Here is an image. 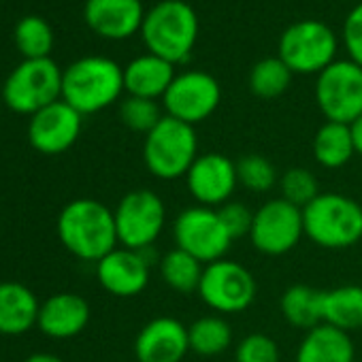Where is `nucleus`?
I'll return each mask as SVG.
<instances>
[{
  "label": "nucleus",
  "mask_w": 362,
  "mask_h": 362,
  "mask_svg": "<svg viewBox=\"0 0 362 362\" xmlns=\"http://www.w3.org/2000/svg\"><path fill=\"white\" fill-rule=\"evenodd\" d=\"M141 37L149 54L179 64L190 58L199 39V18L184 0H162L143 20Z\"/></svg>",
  "instance_id": "2"
},
{
  "label": "nucleus",
  "mask_w": 362,
  "mask_h": 362,
  "mask_svg": "<svg viewBox=\"0 0 362 362\" xmlns=\"http://www.w3.org/2000/svg\"><path fill=\"white\" fill-rule=\"evenodd\" d=\"M343 43L349 60L362 66V3L356 5L343 24Z\"/></svg>",
  "instance_id": "35"
},
{
  "label": "nucleus",
  "mask_w": 362,
  "mask_h": 362,
  "mask_svg": "<svg viewBox=\"0 0 362 362\" xmlns=\"http://www.w3.org/2000/svg\"><path fill=\"white\" fill-rule=\"evenodd\" d=\"M315 103L326 122L354 124L362 115V66L351 60H334L317 75Z\"/></svg>",
  "instance_id": "9"
},
{
  "label": "nucleus",
  "mask_w": 362,
  "mask_h": 362,
  "mask_svg": "<svg viewBox=\"0 0 362 362\" xmlns=\"http://www.w3.org/2000/svg\"><path fill=\"white\" fill-rule=\"evenodd\" d=\"M16 43L26 60L49 58L54 47V33L43 18L28 16L16 26Z\"/></svg>",
  "instance_id": "29"
},
{
  "label": "nucleus",
  "mask_w": 362,
  "mask_h": 362,
  "mask_svg": "<svg viewBox=\"0 0 362 362\" xmlns=\"http://www.w3.org/2000/svg\"><path fill=\"white\" fill-rule=\"evenodd\" d=\"M124 90V71L103 56L73 62L62 75V100L81 115L98 113L113 105Z\"/></svg>",
  "instance_id": "3"
},
{
  "label": "nucleus",
  "mask_w": 362,
  "mask_h": 362,
  "mask_svg": "<svg viewBox=\"0 0 362 362\" xmlns=\"http://www.w3.org/2000/svg\"><path fill=\"white\" fill-rule=\"evenodd\" d=\"M199 158V136L194 126L164 115L158 126L145 134L143 160L147 170L162 181L186 177Z\"/></svg>",
  "instance_id": "5"
},
{
  "label": "nucleus",
  "mask_w": 362,
  "mask_h": 362,
  "mask_svg": "<svg viewBox=\"0 0 362 362\" xmlns=\"http://www.w3.org/2000/svg\"><path fill=\"white\" fill-rule=\"evenodd\" d=\"M39 300L22 284H0V334H22L39 320Z\"/></svg>",
  "instance_id": "22"
},
{
  "label": "nucleus",
  "mask_w": 362,
  "mask_h": 362,
  "mask_svg": "<svg viewBox=\"0 0 362 362\" xmlns=\"http://www.w3.org/2000/svg\"><path fill=\"white\" fill-rule=\"evenodd\" d=\"M26 362H62V360L58 356H54V354H35Z\"/></svg>",
  "instance_id": "37"
},
{
  "label": "nucleus",
  "mask_w": 362,
  "mask_h": 362,
  "mask_svg": "<svg viewBox=\"0 0 362 362\" xmlns=\"http://www.w3.org/2000/svg\"><path fill=\"white\" fill-rule=\"evenodd\" d=\"M305 237L303 209L286 199L267 201L254 211L250 230L252 245L264 256H284L292 252Z\"/></svg>",
  "instance_id": "12"
},
{
  "label": "nucleus",
  "mask_w": 362,
  "mask_h": 362,
  "mask_svg": "<svg viewBox=\"0 0 362 362\" xmlns=\"http://www.w3.org/2000/svg\"><path fill=\"white\" fill-rule=\"evenodd\" d=\"M151 275V262L139 250L115 247L103 260L96 262V277L100 286L119 298L141 294Z\"/></svg>",
  "instance_id": "16"
},
{
  "label": "nucleus",
  "mask_w": 362,
  "mask_h": 362,
  "mask_svg": "<svg viewBox=\"0 0 362 362\" xmlns=\"http://www.w3.org/2000/svg\"><path fill=\"white\" fill-rule=\"evenodd\" d=\"M58 237L73 256L86 262L103 260L119 243L113 211L94 199H77L62 209Z\"/></svg>",
  "instance_id": "1"
},
{
  "label": "nucleus",
  "mask_w": 362,
  "mask_h": 362,
  "mask_svg": "<svg viewBox=\"0 0 362 362\" xmlns=\"http://www.w3.org/2000/svg\"><path fill=\"white\" fill-rule=\"evenodd\" d=\"M324 324L343 332L362 328V286H339L324 292L322 298Z\"/></svg>",
  "instance_id": "23"
},
{
  "label": "nucleus",
  "mask_w": 362,
  "mask_h": 362,
  "mask_svg": "<svg viewBox=\"0 0 362 362\" xmlns=\"http://www.w3.org/2000/svg\"><path fill=\"white\" fill-rule=\"evenodd\" d=\"M83 16L96 35L122 41L141 30L145 9L141 0H88Z\"/></svg>",
  "instance_id": "18"
},
{
  "label": "nucleus",
  "mask_w": 362,
  "mask_h": 362,
  "mask_svg": "<svg viewBox=\"0 0 362 362\" xmlns=\"http://www.w3.org/2000/svg\"><path fill=\"white\" fill-rule=\"evenodd\" d=\"M322 298H324V290H315L305 284H296L284 292L279 309H281L284 320L290 326L307 332V330L324 324Z\"/></svg>",
  "instance_id": "24"
},
{
  "label": "nucleus",
  "mask_w": 362,
  "mask_h": 362,
  "mask_svg": "<svg viewBox=\"0 0 362 362\" xmlns=\"http://www.w3.org/2000/svg\"><path fill=\"white\" fill-rule=\"evenodd\" d=\"M197 294L214 311L230 315L252 307L258 294V284L250 269L235 260L222 258L218 262L205 264Z\"/></svg>",
  "instance_id": "11"
},
{
  "label": "nucleus",
  "mask_w": 362,
  "mask_h": 362,
  "mask_svg": "<svg viewBox=\"0 0 362 362\" xmlns=\"http://www.w3.org/2000/svg\"><path fill=\"white\" fill-rule=\"evenodd\" d=\"M175 79V64L153 56L145 54L134 58L124 69V90L130 96L158 100L166 94L168 86Z\"/></svg>",
  "instance_id": "20"
},
{
  "label": "nucleus",
  "mask_w": 362,
  "mask_h": 362,
  "mask_svg": "<svg viewBox=\"0 0 362 362\" xmlns=\"http://www.w3.org/2000/svg\"><path fill=\"white\" fill-rule=\"evenodd\" d=\"M356 153L351 128L339 122H324L313 136V158L324 168H341Z\"/></svg>",
  "instance_id": "25"
},
{
  "label": "nucleus",
  "mask_w": 362,
  "mask_h": 362,
  "mask_svg": "<svg viewBox=\"0 0 362 362\" xmlns=\"http://www.w3.org/2000/svg\"><path fill=\"white\" fill-rule=\"evenodd\" d=\"M292 71L284 64L279 56L264 58L254 64L250 73V90L254 96L271 100L279 98L292 83Z\"/></svg>",
  "instance_id": "28"
},
{
  "label": "nucleus",
  "mask_w": 362,
  "mask_h": 362,
  "mask_svg": "<svg viewBox=\"0 0 362 362\" xmlns=\"http://www.w3.org/2000/svg\"><path fill=\"white\" fill-rule=\"evenodd\" d=\"M188 351V326L168 315L149 320L134 341V356L139 362H181Z\"/></svg>",
  "instance_id": "17"
},
{
  "label": "nucleus",
  "mask_w": 362,
  "mask_h": 362,
  "mask_svg": "<svg viewBox=\"0 0 362 362\" xmlns=\"http://www.w3.org/2000/svg\"><path fill=\"white\" fill-rule=\"evenodd\" d=\"M305 237L324 250H347L362 241V207L349 197L324 192L303 209Z\"/></svg>",
  "instance_id": "4"
},
{
  "label": "nucleus",
  "mask_w": 362,
  "mask_h": 362,
  "mask_svg": "<svg viewBox=\"0 0 362 362\" xmlns=\"http://www.w3.org/2000/svg\"><path fill=\"white\" fill-rule=\"evenodd\" d=\"M284 64L298 75L322 73L334 62L337 37L330 26L317 20H303L288 26L279 39V54Z\"/></svg>",
  "instance_id": "7"
},
{
  "label": "nucleus",
  "mask_w": 362,
  "mask_h": 362,
  "mask_svg": "<svg viewBox=\"0 0 362 362\" xmlns=\"http://www.w3.org/2000/svg\"><path fill=\"white\" fill-rule=\"evenodd\" d=\"M237 177L239 184L256 194H264L275 188L279 181L275 164L260 153H247L237 162Z\"/></svg>",
  "instance_id": "30"
},
{
  "label": "nucleus",
  "mask_w": 362,
  "mask_h": 362,
  "mask_svg": "<svg viewBox=\"0 0 362 362\" xmlns=\"http://www.w3.org/2000/svg\"><path fill=\"white\" fill-rule=\"evenodd\" d=\"M62 71L52 58L24 60L5 81L3 100L18 113L45 109L62 96Z\"/></svg>",
  "instance_id": "6"
},
{
  "label": "nucleus",
  "mask_w": 362,
  "mask_h": 362,
  "mask_svg": "<svg viewBox=\"0 0 362 362\" xmlns=\"http://www.w3.org/2000/svg\"><path fill=\"white\" fill-rule=\"evenodd\" d=\"M235 362H281L279 345L264 332H252L239 341Z\"/></svg>",
  "instance_id": "33"
},
{
  "label": "nucleus",
  "mask_w": 362,
  "mask_h": 362,
  "mask_svg": "<svg viewBox=\"0 0 362 362\" xmlns=\"http://www.w3.org/2000/svg\"><path fill=\"white\" fill-rule=\"evenodd\" d=\"M279 190H281V199H286L288 203L300 209H305L311 201H315L322 194L315 175L303 166L288 168L279 177Z\"/></svg>",
  "instance_id": "31"
},
{
  "label": "nucleus",
  "mask_w": 362,
  "mask_h": 362,
  "mask_svg": "<svg viewBox=\"0 0 362 362\" xmlns=\"http://www.w3.org/2000/svg\"><path fill=\"white\" fill-rule=\"evenodd\" d=\"M356 349L349 332H343L330 324H320L305 332L296 362H354Z\"/></svg>",
  "instance_id": "21"
},
{
  "label": "nucleus",
  "mask_w": 362,
  "mask_h": 362,
  "mask_svg": "<svg viewBox=\"0 0 362 362\" xmlns=\"http://www.w3.org/2000/svg\"><path fill=\"white\" fill-rule=\"evenodd\" d=\"M190 351L211 358L226 351L233 343V328L222 315H203L188 326Z\"/></svg>",
  "instance_id": "27"
},
{
  "label": "nucleus",
  "mask_w": 362,
  "mask_h": 362,
  "mask_svg": "<svg viewBox=\"0 0 362 362\" xmlns=\"http://www.w3.org/2000/svg\"><path fill=\"white\" fill-rule=\"evenodd\" d=\"M113 216L117 241L122 243V247L128 250L153 247L166 224L164 201L147 188L130 190L126 197H122Z\"/></svg>",
  "instance_id": "8"
},
{
  "label": "nucleus",
  "mask_w": 362,
  "mask_h": 362,
  "mask_svg": "<svg viewBox=\"0 0 362 362\" xmlns=\"http://www.w3.org/2000/svg\"><path fill=\"white\" fill-rule=\"evenodd\" d=\"M173 235L179 250L192 254L203 264L222 260L235 243L218 209L203 205L181 211L173 224Z\"/></svg>",
  "instance_id": "10"
},
{
  "label": "nucleus",
  "mask_w": 362,
  "mask_h": 362,
  "mask_svg": "<svg viewBox=\"0 0 362 362\" xmlns=\"http://www.w3.org/2000/svg\"><path fill=\"white\" fill-rule=\"evenodd\" d=\"M186 186L199 205L220 209L233 199L239 186L237 162L218 151L199 153L186 175Z\"/></svg>",
  "instance_id": "14"
},
{
  "label": "nucleus",
  "mask_w": 362,
  "mask_h": 362,
  "mask_svg": "<svg viewBox=\"0 0 362 362\" xmlns=\"http://www.w3.org/2000/svg\"><path fill=\"white\" fill-rule=\"evenodd\" d=\"M158 269H160L162 281L170 290L179 294H192V292H199L205 264L197 260L192 254L175 247L158 260Z\"/></svg>",
  "instance_id": "26"
},
{
  "label": "nucleus",
  "mask_w": 362,
  "mask_h": 362,
  "mask_svg": "<svg viewBox=\"0 0 362 362\" xmlns=\"http://www.w3.org/2000/svg\"><path fill=\"white\" fill-rule=\"evenodd\" d=\"M81 132V113L62 98L37 111L28 126L30 145L47 156H56L75 145Z\"/></svg>",
  "instance_id": "15"
},
{
  "label": "nucleus",
  "mask_w": 362,
  "mask_h": 362,
  "mask_svg": "<svg viewBox=\"0 0 362 362\" xmlns=\"http://www.w3.org/2000/svg\"><path fill=\"white\" fill-rule=\"evenodd\" d=\"M228 235L233 241L241 239V237H250V230H252V224H254V211L243 205V203H237V201H228L226 205H222L218 209Z\"/></svg>",
  "instance_id": "34"
},
{
  "label": "nucleus",
  "mask_w": 362,
  "mask_h": 362,
  "mask_svg": "<svg viewBox=\"0 0 362 362\" xmlns=\"http://www.w3.org/2000/svg\"><path fill=\"white\" fill-rule=\"evenodd\" d=\"M90 322V305L83 296L60 292L49 296L41 309L37 326L54 339H71L79 334Z\"/></svg>",
  "instance_id": "19"
},
{
  "label": "nucleus",
  "mask_w": 362,
  "mask_h": 362,
  "mask_svg": "<svg viewBox=\"0 0 362 362\" xmlns=\"http://www.w3.org/2000/svg\"><path fill=\"white\" fill-rule=\"evenodd\" d=\"M119 117H122L126 128H130L134 132L149 134L164 115H162V109H160L158 100L128 96L119 107Z\"/></svg>",
  "instance_id": "32"
},
{
  "label": "nucleus",
  "mask_w": 362,
  "mask_h": 362,
  "mask_svg": "<svg viewBox=\"0 0 362 362\" xmlns=\"http://www.w3.org/2000/svg\"><path fill=\"white\" fill-rule=\"evenodd\" d=\"M349 128H351V136H354L356 153H358V156H362V115H360L354 124H349Z\"/></svg>",
  "instance_id": "36"
},
{
  "label": "nucleus",
  "mask_w": 362,
  "mask_h": 362,
  "mask_svg": "<svg viewBox=\"0 0 362 362\" xmlns=\"http://www.w3.org/2000/svg\"><path fill=\"white\" fill-rule=\"evenodd\" d=\"M220 100L222 88L214 75L205 71H186L175 75L173 83L162 96V107L166 115L194 126L211 117L220 107Z\"/></svg>",
  "instance_id": "13"
}]
</instances>
